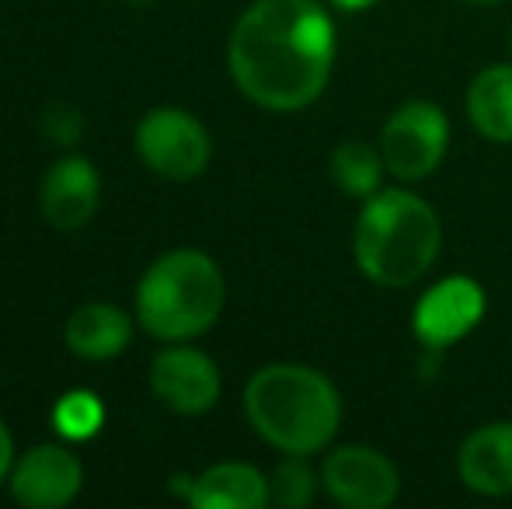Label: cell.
<instances>
[{
	"label": "cell",
	"instance_id": "obj_1",
	"mask_svg": "<svg viewBox=\"0 0 512 509\" xmlns=\"http://www.w3.org/2000/svg\"><path fill=\"white\" fill-rule=\"evenodd\" d=\"M227 63L248 102L300 112L331 81L335 21L317 0H255L230 32Z\"/></svg>",
	"mask_w": 512,
	"mask_h": 509
},
{
	"label": "cell",
	"instance_id": "obj_2",
	"mask_svg": "<svg viewBox=\"0 0 512 509\" xmlns=\"http://www.w3.org/2000/svg\"><path fill=\"white\" fill-rule=\"evenodd\" d=\"M244 415L269 447L321 454L342 426V394L307 363H272L244 387Z\"/></svg>",
	"mask_w": 512,
	"mask_h": 509
},
{
	"label": "cell",
	"instance_id": "obj_3",
	"mask_svg": "<svg viewBox=\"0 0 512 509\" xmlns=\"http://www.w3.org/2000/svg\"><path fill=\"white\" fill-rule=\"evenodd\" d=\"M443 248L439 217L422 196L408 189H380L363 199L352 231V255L370 283L401 290L436 265Z\"/></svg>",
	"mask_w": 512,
	"mask_h": 509
},
{
	"label": "cell",
	"instance_id": "obj_4",
	"mask_svg": "<svg viewBox=\"0 0 512 509\" xmlns=\"http://www.w3.org/2000/svg\"><path fill=\"white\" fill-rule=\"evenodd\" d=\"M223 272L206 252L175 248L147 269L136 290V318L154 339L185 342L209 332L223 311Z\"/></svg>",
	"mask_w": 512,
	"mask_h": 509
},
{
	"label": "cell",
	"instance_id": "obj_5",
	"mask_svg": "<svg viewBox=\"0 0 512 509\" xmlns=\"http://www.w3.org/2000/svg\"><path fill=\"white\" fill-rule=\"evenodd\" d=\"M450 147V119L436 102H405L380 129V154L387 175L398 182H422L443 164Z\"/></svg>",
	"mask_w": 512,
	"mask_h": 509
},
{
	"label": "cell",
	"instance_id": "obj_6",
	"mask_svg": "<svg viewBox=\"0 0 512 509\" xmlns=\"http://www.w3.org/2000/svg\"><path fill=\"white\" fill-rule=\"evenodd\" d=\"M136 154L168 182H192L206 171L213 143L192 112L154 109L136 126Z\"/></svg>",
	"mask_w": 512,
	"mask_h": 509
},
{
	"label": "cell",
	"instance_id": "obj_7",
	"mask_svg": "<svg viewBox=\"0 0 512 509\" xmlns=\"http://www.w3.org/2000/svg\"><path fill=\"white\" fill-rule=\"evenodd\" d=\"M321 485L345 509H387L401 496V471L384 450L345 443L324 457Z\"/></svg>",
	"mask_w": 512,
	"mask_h": 509
},
{
	"label": "cell",
	"instance_id": "obj_8",
	"mask_svg": "<svg viewBox=\"0 0 512 509\" xmlns=\"http://www.w3.org/2000/svg\"><path fill=\"white\" fill-rule=\"evenodd\" d=\"M485 290L471 276H446L418 297L411 332L425 349H450L485 318Z\"/></svg>",
	"mask_w": 512,
	"mask_h": 509
},
{
	"label": "cell",
	"instance_id": "obj_9",
	"mask_svg": "<svg viewBox=\"0 0 512 509\" xmlns=\"http://www.w3.org/2000/svg\"><path fill=\"white\" fill-rule=\"evenodd\" d=\"M150 387L178 415H203L220 398V370L192 346H171L150 363Z\"/></svg>",
	"mask_w": 512,
	"mask_h": 509
},
{
	"label": "cell",
	"instance_id": "obj_10",
	"mask_svg": "<svg viewBox=\"0 0 512 509\" xmlns=\"http://www.w3.org/2000/svg\"><path fill=\"white\" fill-rule=\"evenodd\" d=\"M84 468L67 447H35L11 471V496L28 509H60L81 492Z\"/></svg>",
	"mask_w": 512,
	"mask_h": 509
},
{
	"label": "cell",
	"instance_id": "obj_11",
	"mask_svg": "<svg viewBox=\"0 0 512 509\" xmlns=\"http://www.w3.org/2000/svg\"><path fill=\"white\" fill-rule=\"evenodd\" d=\"M102 199V178H98L95 164L84 157H63L46 171L39 189L42 217L56 227V231H81L98 210Z\"/></svg>",
	"mask_w": 512,
	"mask_h": 509
},
{
	"label": "cell",
	"instance_id": "obj_12",
	"mask_svg": "<svg viewBox=\"0 0 512 509\" xmlns=\"http://www.w3.org/2000/svg\"><path fill=\"white\" fill-rule=\"evenodd\" d=\"M457 475L471 492L488 499L512 496V422L478 426L457 454Z\"/></svg>",
	"mask_w": 512,
	"mask_h": 509
},
{
	"label": "cell",
	"instance_id": "obj_13",
	"mask_svg": "<svg viewBox=\"0 0 512 509\" xmlns=\"http://www.w3.org/2000/svg\"><path fill=\"white\" fill-rule=\"evenodd\" d=\"M189 503L196 509H265L272 503L269 478L241 461L213 464L196 478Z\"/></svg>",
	"mask_w": 512,
	"mask_h": 509
},
{
	"label": "cell",
	"instance_id": "obj_14",
	"mask_svg": "<svg viewBox=\"0 0 512 509\" xmlns=\"http://www.w3.org/2000/svg\"><path fill=\"white\" fill-rule=\"evenodd\" d=\"M129 314L112 304L77 307L67 321V349L81 360H112L129 346Z\"/></svg>",
	"mask_w": 512,
	"mask_h": 509
},
{
	"label": "cell",
	"instance_id": "obj_15",
	"mask_svg": "<svg viewBox=\"0 0 512 509\" xmlns=\"http://www.w3.org/2000/svg\"><path fill=\"white\" fill-rule=\"evenodd\" d=\"M467 119L485 140L512 143V63L478 70L467 88Z\"/></svg>",
	"mask_w": 512,
	"mask_h": 509
},
{
	"label": "cell",
	"instance_id": "obj_16",
	"mask_svg": "<svg viewBox=\"0 0 512 509\" xmlns=\"http://www.w3.org/2000/svg\"><path fill=\"white\" fill-rule=\"evenodd\" d=\"M331 182L352 199H370L380 192V182L387 175V164L380 147H370L366 140H342L331 150Z\"/></svg>",
	"mask_w": 512,
	"mask_h": 509
},
{
	"label": "cell",
	"instance_id": "obj_17",
	"mask_svg": "<svg viewBox=\"0 0 512 509\" xmlns=\"http://www.w3.org/2000/svg\"><path fill=\"white\" fill-rule=\"evenodd\" d=\"M317 482H321V475L310 468L307 457L286 454V461L269 478V496L283 509H304L317 496Z\"/></svg>",
	"mask_w": 512,
	"mask_h": 509
},
{
	"label": "cell",
	"instance_id": "obj_18",
	"mask_svg": "<svg viewBox=\"0 0 512 509\" xmlns=\"http://www.w3.org/2000/svg\"><path fill=\"white\" fill-rule=\"evenodd\" d=\"M102 422H105V408H102V401H98V394H91V391L63 394L53 408L56 433L67 436V440H77V443L91 440V436L102 429Z\"/></svg>",
	"mask_w": 512,
	"mask_h": 509
},
{
	"label": "cell",
	"instance_id": "obj_19",
	"mask_svg": "<svg viewBox=\"0 0 512 509\" xmlns=\"http://www.w3.org/2000/svg\"><path fill=\"white\" fill-rule=\"evenodd\" d=\"M46 133H49V140H53V143L70 147V143L81 136V112L67 109V105H56V109L46 116Z\"/></svg>",
	"mask_w": 512,
	"mask_h": 509
},
{
	"label": "cell",
	"instance_id": "obj_20",
	"mask_svg": "<svg viewBox=\"0 0 512 509\" xmlns=\"http://www.w3.org/2000/svg\"><path fill=\"white\" fill-rule=\"evenodd\" d=\"M11 461H14V443H11L7 426L0 422V485H4L7 475H11Z\"/></svg>",
	"mask_w": 512,
	"mask_h": 509
},
{
	"label": "cell",
	"instance_id": "obj_21",
	"mask_svg": "<svg viewBox=\"0 0 512 509\" xmlns=\"http://www.w3.org/2000/svg\"><path fill=\"white\" fill-rule=\"evenodd\" d=\"M328 4L342 14H363V11H370V7H377L380 0H328Z\"/></svg>",
	"mask_w": 512,
	"mask_h": 509
},
{
	"label": "cell",
	"instance_id": "obj_22",
	"mask_svg": "<svg viewBox=\"0 0 512 509\" xmlns=\"http://www.w3.org/2000/svg\"><path fill=\"white\" fill-rule=\"evenodd\" d=\"M464 4H471V7H499L502 0H464Z\"/></svg>",
	"mask_w": 512,
	"mask_h": 509
},
{
	"label": "cell",
	"instance_id": "obj_23",
	"mask_svg": "<svg viewBox=\"0 0 512 509\" xmlns=\"http://www.w3.org/2000/svg\"><path fill=\"white\" fill-rule=\"evenodd\" d=\"M509 53H512V39H509Z\"/></svg>",
	"mask_w": 512,
	"mask_h": 509
}]
</instances>
